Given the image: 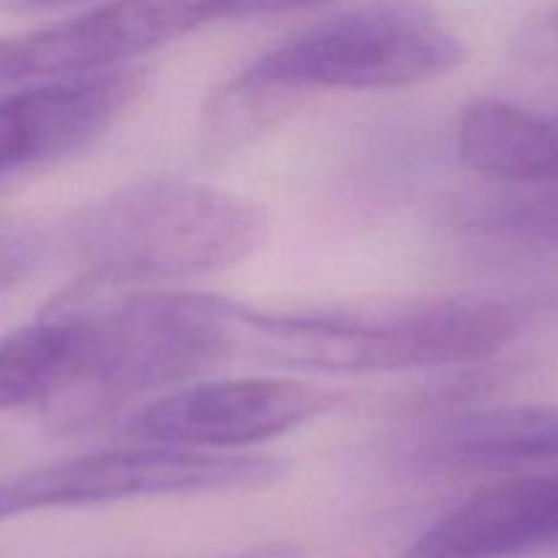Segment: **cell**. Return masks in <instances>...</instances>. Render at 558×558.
Returning <instances> with one entry per match:
<instances>
[{
    "instance_id": "6da1fadb",
    "label": "cell",
    "mask_w": 558,
    "mask_h": 558,
    "mask_svg": "<svg viewBox=\"0 0 558 558\" xmlns=\"http://www.w3.org/2000/svg\"><path fill=\"white\" fill-rule=\"evenodd\" d=\"M463 41L425 0H368L256 58L205 104L213 150L243 145L308 93L396 90L441 80Z\"/></svg>"
},
{
    "instance_id": "7a4b0ae2",
    "label": "cell",
    "mask_w": 558,
    "mask_h": 558,
    "mask_svg": "<svg viewBox=\"0 0 558 558\" xmlns=\"http://www.w3.org/2000/svg\"><path fill=\"white\" fill-rule=\"evenodd\" d=\"M515 332V311L499 303L452 300L390 314H272L238 303L234 360L322 374H398L483 363Z\"/></svg>"
},
{
    "instance_id": "3957f363",
    "label": "cell",
    "mask_w": 558,
    "mask_h": 558,
    "mask_svg": "<svg viewBox=\"0 0 558 558\" xmlns=\"http://www.w3.org/2000/svg\"><path fill=\"white\" fill-rule=\"evenodd\" d=\"M265 232L259 202L194 180L156 178L120 189L87 213L76 248L90 270L142 287L229 270L259 248Z\"/></svg>"
},
{
    "instance_id": "277c9868",
    "label": "cell",
    "mask_w": 558,
    "mask_h": 558,
    "mask_svg": "<svg viewBox=\"0 0 558 558\" xmlns=\"http://www.w3.org/2000/svg\"><path fill=\"white\" fill-rule=\"evenodd\" d=\"M289 463L259 452L145 445L71 458L0 483V521L54 507H96L153 496L262 490L287 477Z\"/></svg>"
},
{
    "instance_id": "5b68a950",
    "label": "cell",
    "mask_w": 558,
    "mask_h": 558,
    "mask_svg": "<svg viewBox=\"0 0 558 558\" xmlns=\"http://www.w3.org/2000/svg\"><path fill=\"white\" fill-rule=\"evenodd\" d=\"M343 401L338 390L278 376L189 381L136 409L125 434L145 445L238 452L292 434Z\"/></svg>"
},
{
    "instance_id": "8992f818",
    "label": "cell",
    "mask_w": 558,
    "mask_h": 558,
    "mask_svg": "<svg viewBox=\"0 0 558 558\" xmlns=\"http://www.w3.org/2000/svg\"><path fill=\"white\" fill-rule=\"evenodd\" d=\"M240 0H109L80 16L0 38V85H38L123 69L207 22L238 20Z\"/></svg>"
},
{
    "instance_id": "52a82bcc",
    "label": "cell",
    "mask_w": 558,
    "mask_h": 558,
    "mask_svg": "<svg viewBox=\"0 0 558 558\" xmlns=\"http://www.w3.org/2000/svg\"><path fill=\"white\" fill-rule=\"evenodd\" d=\"M145 69L38 82L0 98V180L44 167L101 140L142 96Z\"/></svg>"
},
{
    "instance_id": "ba28073f",
    "label": "cell",
    "mask_w": 558,
    "mask_h": 558,
    "mask_svg": "<svg viewBox=\"0 0 558 558\" xmlns=\"http://www.w3.org/2000/svg\"><path fill=\"white\" fill-rule=\"evenodd\" d=\"M558 548V474H510L430 523L407 558H518Z\"/></svg>"
},
{
    "instance_id": "9c48e42d",
    "label": "cell",
    "mask_w": 558,
    "mask_h": 558,
    "mask_svg": "<svg viewBox=\"0 0 558 558\" xmlns=\"http://www.w3.org/2000/svg\"><path fill=\"white\" fill-rule=\"evenodd\" d=\"M420 458L458 474H558V407L452 414L425 436Z\"/></svg>"
},
{
    "instance_id": "30bf717a",
    "label": "cell",
    "mask_w": 558,
    "mask_h": 558,
    "mask_svg": "<svg viewBox=\"0 0 558 558\" xmlns=\"http://www.w3.org/2000/svg\"><path fill=\"white\" fill-rule=\"evenodd\" d=\"M90 322L80 311L47 308L0 338V412L58 403L80 385Z\"/></svg>"
},
{
    "instance_id": "8fae6325",
    "label": "cell",
    "mask_w": 558,
    "mask_h": 558,
    "mask_svg": "<svg viewBox=\"0 0 558 558\" xmlns=\"http://www.w3.org/2000/svg\"><path fill=\"white\" fill-rule=\"evenodd\" d=\"M456 147L469 169L501 183L539 189L558 178V120L510 101L469 104L458 120Z\"/></svg>"
},
{
    "instance_id": "7c38bea8",
    "label": "cell",
    "mask_w": 558,
    "mask_h": 558,
    "mask_svg": "<svg viewBox=\"0 0 558 558\" xmlns=\"http://www.w3.org/2000/svg\"><path fill=\"white\" fill-rule=\"evenodd\" d=\"M36 259V234L25 232V229H0V287L25 276Z\"/></svg>"
},
{
    "instance_id": "4fadbf2b",
    "label": "cell",
    "mask_w": 558,
    "mask_h": 558,
    "mask_svg": "<svg viewBox=\"0 0 558 558\" xmlns=\"http://www.w3.org/2000/svg\"><path fill=\"white\" fill-rule=\"evenodd\" d=\"M532 191H537V194L526 205L518 207L515 218L529 229H537L543 234H558V178L554 183Z\"/></svg>"
},
{
    "instance_id": "5bb4252c",
    "label": "cell",
    "mask_w": 558,
    "mask_h": 558,
    "mask_svg": "<svg viewBox=\"0 0 558 558\" xmlns=\"http://www.w3.org/2000/svg\"><path fill=\"white\" fill-rule=\"evenodd\" d=\"M319 3H325V0H240L238 20H243V16L281 14V11H298Z\"/></svg>"
},
{
    "instance_id": "9a60e30c",
    "label": "cell",
    "mask_w": 558,
    "mask_h": 558,
    "mask_svg": "<svg viewBox=\"0 0 558 558\" xmlns=\"http://www.w3.org/2000/svg\"><path fill=\"white\" fill-rule=\"evenodd\" d=\"M60 3H69V0H0V11L3 14H31V11L54 9Z\"/></svg>"
},
{
    "instance_id": "2e32d148",
    "label": "cell",
    "mask_w": 558,
    "mask_h": 558,
    "mask_svg": "<svg viewBox=\"0 0 558 558\" xmlns=\"http://www.w3.org/2000/svg\"><path fill=\"white\" fill-rule=\"evenodd\" d=\"M543 38L548 44H554V47H558V9L554 14H548V20L543 22Z\"/></svg>"
}]
</instances>
